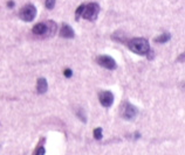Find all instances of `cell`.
Listing matches in <instances>:
<instances>
[{"mask_svg":"<svg viewBox=\"0 0 185 155\" xmlns=\"http://www.w3.org/2000/svg\"><path fill=\"white\" fill-rule=\"evenodd\" d=\"M128 47L131 52H136L138 55H145L146 52L150 50V46L146 39L143 37H137V39H133L128 42Z\"/></svg>","mask_w":185,"mask_h":155,"instance_id":"6da1fadb","label":"cell"},{"mask_svg":"<svg viewBox=\"0 0 185 155\" xmlns=\"http://www.w3.org/2000/svg\"><path fill=\"white\" fill-rule=\"evenodd\" d=\"M98 13H100V6L97 4H95V2H90V4L84 6V10H83L81 15L86 20L94 21V20H96Z\"/></svg>","mask_w":185,"mask_h":155,"instance_id":"7a4b0ae2","label":"cell"},{"mask_svg":"<svg viewBox=\"0 0 185 155\" xmlns=\"http://www.w3.org/2000/svg\"><path fill=\"white\" fill-rule=\"evenodd\" d=\"M36 17V7L32 4H27L20 12V17L26 22L33 21Z\"/></svg>","mask_w":185,"mask_h":155,"instance_id":"3957f363","label":"cell"},{"mask_svg":"<svg viewBox=\"0 0 185 155\" xmlns=\"http://www.w3.org/2000/svg\"><path fill=\"white\" fill-rule=\"evenodd\" d=\"M97 63L102 67V68H105L108 70H114L116 69V62L115 60L109 56V55H101L97 57Z\"/></svg>","mask_w":185,"mask_h":155,"instance_id":"277c9868","label":"cell"},{"mask_svg":"<svg viewBox=\"0 0 185 155\" xmlns=\"http://www.w3.org/2000/svg\"><path fill=\"white\" fill-rule=\"evenodd\" d=\"M100 103L104 107H110L114 103V93L111 91H102L98 95Z\"/></svg>","mask_w":185,"mask_h":155,"instance_id":"5b68a950","label":"cell"},{"mask_svg":"<svg viewBox=\"0 0 185 155\" xmlns=\"http://www.w3.org/2000/svg\"><path fill=\"white\" fill-rule=\"evenodd\" d=\"M137 114H138V111L134 105L129 103L125 104V107H124V111H123V118L125 120H134L137 117Z\"/></svg>","mask_w":185,"mask_h":155,"instance_id":"8992f818","label":"cell"},{"mask_svg":"<svg viewBox=\"0 0 185 155\" xmlns=\"http://www.w3.org/2000/svg\"><path fill=\"white\" fill-rule=\"evenodd\" d=\"M60 36L64 37V39H73L75 36V33H74V30L70 26L64 25L61 30H60Z\"/></svg>","mask_w":185,"mask_h":155,"instance_id":"52a82bcc","label":"cell"},{"mask_svg":"<svg viewBox=\"0 0 185 155\" xmlns=\"http://www.w3.org/2000/svg\"><path fill=\"white\" fill-rule=\"evenodd\" d=\"M36 90L40 95H43L46 93L47 90H48V83H47L46 78H39L38 79V84H36Z\"/></svg>","mask_w":185,"mask_h":155,"instance_id":"ba28073f","label":"cell"},{"mask_svg":"<svg viewBox=\"0 0 185 155\" xmlns=\"http://www.w3.org/2000/svg\"><path fill=\"white\" fill-rule=\"evenodd\" d=\"M46 30H47V26H46V23H43V22L36 23L34 27H33V29H32L33 34L35 35H45L46 34Z\"/></svg>","mask_w":185,"mask_h":155,"instance_id":"9c48e42d","label":"cell"},{"mask_svg":"<svg viewBox=\"0 0 185 155\" xmlns=\"http://www.w3.org/2000/svg\"><path fill=\"white\" fill-rule=\"evenodd\" d=\"M46 26H47V30H46V36H53V35L56 33V28H58V26H56V23L54 22V21H48L46 22Z\"/></svg>","mask_w":185,"mask_h":155,"instance_id":"30bf717a","label":"cell"},{"mask_svg":"<svg viewBox=\"0 0 185 155\" xmlns=\"http://www.w3.org/2000/svg\"><path fill=\"white\" fill-rule=\"evenodd\" d=\"M170 39H171V35L169 34V33H164V34L159 35L158 37H156L155 41H156L157 43H165V42H168Z\"/></svg>","mask_w":185,"mask_h":155,"instance_id":"8fae6325","label":"cell"},{"mask_svg":"<svg viewBox=\"0 0 185 155\" xmlns=\"http://www.w3.org/2000/svg\"><path fill=\"white\" fill-rule=\"evenodd\" d=\"M94 138L96 139V140H101V139L103 138L102 128H101V127H97V128H95V130H94Z\"/></svg>","mask_w":185,"mask_h":155,"instance_id":"7c38bea8","label":"cell"},{"mask_svg":"<svg viewBox=\"0 0 185 155\" xmlns=\"http://www.w3.org/2000/svg\"><path fill=\"white\" fill-rule=\"evenodd\" d=\"M76 114H77V117L81 119L82 122H87V117H86V113H84V111H83V110H79Z\"/></svg>","mask_w":185,"mask_h":155,"instance_id":"4fadbf2b","label":"cell"},{"mask_svg":"<svg viewBox=\"0 0 185 155\" xmlns=\"http://www.w3.org/2000/svg\"><path fill=\"white\" fill-rule=\"evenodd\" d=\"M84 6L86 5H81L77 10H76L75 12V17H76V20H79V17H81V14H82V12H83V10H84Z\"/></svg>","mask_w":185,"mask_h":155,"instance_id":"5bb4252c","label":"cell"},{"mask_svg":"<svg viewBox=\"0 0 185 155\" xmlns=\"http://www.w3.org/2000/svg\"><path fill=\"white\" fill-rule=\"evenodd\" d=\"M55 6V0H46V7L48 10H53Z\"/></svg>","mask_w":185,"mask_h":155,"instance_id":"9a60e30c","label":"cell"},{"mask_svg":"<svg viewBox=\"0 0 185 155\" xmlns=\"http://www.w3.org/2000/svg\"><path fill=\"white\" fill-rule=\"evenodd\" d=\"M64 74V77H68V78H69V77L73 76V71H72L70 69H66Z\"/></svg>","mask_w":185,"mask_h":155,"instance_id":"2e32d148","label":"cell"},{"mask_svg":"<svg viewBox=\"0 0 185 155\" xmlns=\"http://www.w3.org/2000/svg\"><path fill=\"white\" fill-rule=\"evenodd\" d=\"M35 155H45V148L43 147H39L38 150H36V153Z\"/></svg>","mask_w":185,"mask_h":155,"instance_id":"e0dca14e","label":"cell"},{"mask_svg":"<svg viewBox=\"0 0 185 155\" xmlns=\"http://www.w3.org/2000/svg\"><path fill=\"white\" fill-rule=\"evenodd\" d=\"M14 6V1H8L7 2V7H13Z\"/></svg>","mask_w":185,"mask_h":155,"instance_id":"ac0fdd59","label":"cell"},{"mask_svg":"<svg viewBox=\"0 0 185 155\" xmlns=\"http://www.w3.org/2000/svg\"><path fill=\"white\" fill-rule=\"evenodd\" d=\"M178 61H182V62H184V54H182V55H180V57L178 58Z\"/></svg>","mask_w":185,"mask_h":155,"instance_id":"d6986e66","label":"cell"},{"mask_svg":"<svg viewBox=\"0 0 185 155\" xmlns=\"http://www.w3.org/2000/svg\"><path fill=\"white\" fill-rule=\"evenodd\" d=\"M135 138L139 139V138H141V134H139V133H136V134H135Z\"/></svg>","mask_w":185,"mask_h":155,"instance_id":"ffe728a7","label":"cell"}]
</instances>
